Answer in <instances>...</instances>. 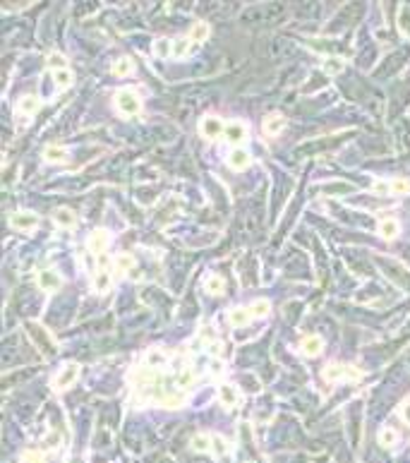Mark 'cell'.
<instances>
[{"label":"cell","mask_w":410,"mask_h":463,"mask_svg":"<svg viewBox=\"0 0 410 463\" xmlns=\"http://www.w3.org/2000/svg\"><path fill=\"white\" fill-rule=\"evenodd\" d=\"M48 65L53 67V72L58 70H67V60H65L63 53H51L48 55Z\"/></svg>","instance_id":"cell-23"},{"label":"cell","mask_w":410,"mask_h":463,"mask_svg":"<svg viewBox=\"0 0 410 463\" xmlns=\"http://www.w3.org/2000/svg\"><path fill=\"white\" fill-rule=\"evenodd\" d=\"M271 310V305H269V300H257V303H252V307H250V312H252V317H264V314Z\"/></svg>","instance_id":"cell-29"},{"label":"cell","mask_w":410,"mask_h":463,"mask_svg":"<svg viewBox=\"0 0 410 463\" xmlns=\"http://www.w3.org/2000/svg\"><path fill=\"white\" fill-rule=\"evenodd\" d=\"M10 226L17 228V230H34L39 226V216L32 212H17L10 216Z\"/></svg>","instance_id":"cell-4"},{"label":"cell","mask_w":410,"mask_h":463,"mask_svg":"<svg viewBox=\"0 0 410 463\" xmlns=\"http://www.w3.org/2000/svg\"><path fill=\"white\" fill-rule=\"evenodd\" d=\"M223 132H226V140H228L230 144H240V142L247 137V130H245L243 123H228Z\"/></svg>","instance_id":"cell-12"},{"label":"cell","mask_w":410,"mask_h":463,"mask_svg":"<svg viewBox=\"0 0 410 463\" xmlns=\"http://www.w3.org/2000/svg\"><path fill=\"white\" fill-rule=\"evenodd\" d=\"M223 130H226V125H223L221 118H216V115H206V118L199 123V132H202V137H206V140H216Z\"/></svg>","instance_id":"cell-5"},{"label":"cell","mask_w":410,"mask_h":463,"mask_svg":"<svg viewBox=\"0 0 410 463\" xmlns=\"http://www.w3.org/2000/svg\"><path fill=\"white\" fill-rule=\"evenodd\" d=\"M228 319L233 327H245V324L252 319V312H250V307H235V310H230Z\"/></svg>","instance_id":"cell-14"},{"label":"cell","mask_w":410,"mask_h":463,"mask_svg":"<svg viewBox=\"0 0 410 463\" xmlns=\"http://www.w3.org/2000/svg\"><path fill=\"white\" fill-rule=\"evenodd\" d=\"M223 288H226V281H223L219 274H216V276H209V279H206V291H209V293H213V295H221Z\"/></svg>","instance_id":"cell-19"},{"label":"cell","mask_w":410,"mask_h":463,"mask_svg":"<svg viewBox=\"0 0 410 463\" xmlns=\"http://www.w3.org/2000/svg\"><path fill=\"white\" fill-rule=\"evenodd\" d=\"M398 29L403 36H410V5H403L398 10Z\"/></svg>","instance_id":"cell-17"},{"label":"cell","mask_w":410,"mask_h":463,"mask_svg":"<svg viewBox=\"0 0 410 463\" xmlns=\"http://www.w3.org/2000/svg\"><path fill=\"white\" fill-rule=\"evenodd\" d=\"M41 106V101L36 99V96H24L22 101H19V106H17V110L19 113H36Z\"/></svg>","instance_id":"cell-18"},{"label":"cell","mask_w":410,"mask_h":463,"mask_svg":"<svg viewBox=\"0 0 410 463\" xmlns=\"http://www.w3.org/2000/svg\"><path fill=\"white\" fill-rule=\"evenodd\" d=\"M374 190H377V192H389V190H391V185H389V182H384V180H379V182H374Z\"/></svg>","instance_id":"cell-35"},{"label":"cell","mask_w":410,"mask_h":463,"mask_svg":"<svg viewBox=\"0 0 410 463\" xmlns=\"http://www.w3.org/2000/svg\"><path fill=\"white\" fill-rule=\"evenodd\" d=\"M79 377V367L75 365V362H70V365H65L63 369H60V375L56 377V386L58 389H67L70 384H75Z\"/></svg>","instance_id":"cell-7"},{"label":"cell","mask_w":410,"mask_h":463,"mask_svg":"<svg viewBox=\"0 0 410 463\" xmlns=\"http://www.w3.org/2000/svg\"><path fill=\"white\" fill-rule=\"evenodd\" d=\"M250 164H252V156H250L245 149H235L228 156V166L230 168H235V171H245Z\"/></svg>","instance_id":"cell-11"},{"label":"cell","mask_w":410,"mask_h":463,"mask_svg":"<svg viewBox=\"0 0 410 463\" xmlns=\"http://www.w3.org/2000/svg\"><path fill=\"white\" fill-rule=\"evenodd\" d=\"M87 247L94 252V254H103L106 247H108V233H106V230H94L87 240Z\"/></svg>","instance_id":"cell-8"},{"label":"cell","mask_w":410,"mask_h":463,"mask_svg":"<svg viewBox=\"0 0 410 463\" xmlns=\"http://www.w3.org/2000/svg\"><path fill=\"white\" fill-rule=\"evenodd\" d=\"M221 401L223 403H226V406H235V401H237V393H235V389H233V386L230 384H223L221 386Z\"/></svg>","instance_id":"cell-25"},{"label":"cell","mask_w":410,"mask_h":463,"mask_svg":"<svg viewBox=\"0 0 410 463\" xmlns=\"http://www.w3.org/2000/svg\"><path fill=\"white\" fill-rule=\"evenodd\" d=\"M264 132L267 134H271V137H276L278 132H281V130H283L285 127V118L283 115H281V113H274V115H267V118H264Z\"/></svg>","instance_id":"cell-9"},{"label":"cell","mask_w":410,"mask_h":463,"mask_svg":"<svg viewBox=\"0 0 410 463\" xmlns=\"http://www.w3.org/2000/svg\"><path fill=\"white\" fill-rule=\"evenodd\" d=\"M300 348H302L305 355H319L324 348V338L322 336H305L302 343H300Z\"/></svg>","instance_id":"cell-13"},{"label":"cell","mask_w":410,"mask_h":463,"mask_svg":"<svg viewBox=\"0 0 410 463\" xmlns=\"http://www.w3.org/2000/svg\"><path fill=\"white\" fill-rule=\"evenodd\" d=\"M113 72H115L118 77H125V75H130V72H132V60H130V58H120L118 63L113 65Z\"/></svg>","instance_id":"cell-24"},{"label":"cell","mask_w":410,"mask_h":463,"mask_svg":"<svg viewBox=\"0 0 410 463\" xmlns=\"http://www.w3.org/2000/svg\"><path fill=\"white\" fill-rule=\"evenodd\" d=\"M53 77H56V84L60 86V89H67V86L72 84V72L70 70H58V72H53Z\"/></svg>","instance_id":"cell-27"},{"label":"cell","mask_w":410,"mask_h":463,"mask_svg":"<svg viewBox=\"0 0 410 463\" xmlns=\"http://www.w3.org/2000/svg\"><path fill=\"white\" fill-rule=\"evenodd\" d=\"M195 449H199V451L206 449V437H197V439H195Z\"/></svg>","instance_id":"cell-37"},{"label":"cell","mask_w":410,"mask_h":463,"mask_svg":"<svg viewBox=\"0 0 410 463\" xmlns=\"http://www.w3.org/2000/svg\"><path fill=\"white\" fill-rule=\"evenodd\" d=\"M43 156H46V161H51V164H58V161H63L65 158V151L60 149V147H46V151H43Z\"/></svg>","instance_id":"cell-26"},{"label":"cell","mask_w":410,"mask_h":463,"mask_svg":"<svg viewBox=\"0 0 410 463\" xmlns=\"http://www.w3.org/2000/svg\"><path fill=\"white\" fill-rule=\"evenodd\" d=\"M202 338H206V341H211V338H213V334L209 331V327H204V329H202Z\"/></svg>","instance_id":"cell-38"},{"label":"cell","mask_w":410,"mask_h":463,"mask_svg":"<svg viewBox=\"0 0 410 463\" xmlns=\"http://www.w3.org/2000/svg\"><path fill=\"white\" fill-rule=\"evenodd\" d=\"M206 36H209V24H204V22H197L192 27V32H189V39L192 41H206Z\"/></svg>","instance_id":"cell-21"},{"label":"cell","mask_w":410,"mask_h":463,"mask_svg":"<svg viewBox=\"0 0 410 463\" xmlns=\"http://www.w3.org/2000/svg\"><path fill=\"white\" fill-rule=\"evenodd\" d=\"M115 106L123 115H137L139 108H142V101H139V96L134 89H120L118 94H115Z\"/></svg>","instance_id":"cell-1"},{"label":"cell","mask_w":410,"mask_h":463,"mask_svg":"<svg viewBox=\"0 0 410 463\" xmlns=\"http://www.w3.org/2000/svg\"><path fill=\"white\" fill-rule=\"evenodd\" d=\"M379 236L387 238V240H394L398 233H401V226H398V221L396 219H381L379 221Z\"/></svg>","instance_id":"cell-10"},{"label":"cell","mask_w":410,"mask_h":463,"mask_svg":"<svg viewBox=\"0 0 410 463\" xmlns=\"http://www.w3.org/2000/svg\"><path fill=\"white\" fill-rule=\"evenodd\" d=\"M39 286H41V291L53 293L63 286V279H60V274H56L53 269H43V271H39Z\"/></svg>","instance_id":"cell-6"},{"label":"cell","mask_w":410,"mask_h":463,"mask_svg":"<svg viewBox=\"0 0 410 463\" xmlns=\"http://www.w3.org/2000/svg\"><path fill=\"white\" fill-rule=\"evenodd\" d=\"M53 219H56V223L60 228H72L75 223H77V216H75L70 209H58V212L53 214Z\"/></svg>","instance_id":"cell-16"},{"label":"cell","mask_w":410,"mask_h":463,"mask_svg":"<svg viewBox=\"0 0 410 463\" xmlns=\"http://www.w3.org/2000/svg\"><path fill=\"white\" fill-rule=\"evenodd\" d=\"M111 283H113L111 271H108V269H101V271L94 276V291L96 293H106L108 288H111Z\"/></svg>","instance_id":"cell-15"},{"label":"cell","mask_w":410,"mask_h":463,"mask_svg":"<svg viewBox=\"0 0 410 463\" xmlns=\"http://www.w3.org/2000/svg\"><path fill=\"white\" fill-rule=\"evenodd\" d=\"M401 415H403V418H405V420L410 423V401H405V403L401 406Z\"/></svg>","instance_id":"cell-36"},{"label":"cell","mask_w":410,"mask_h":463,"mask_svg":"<svg viewBox=\"0 0 410 463\" xmlns=\"http://www.w3.org/2000/svg\"><path fill=\"white\" fill-rule=\"evenodd\" d=\"M360 379V372L353 367H348V365H326L324 369V379H329V382H336V379Z\"/></svg>","instance_id":"cell-3"},{"label":"cell","mask_w":410,"mask_h":463,"mask_svg":"<svg viewBox=\"0 0 410 463\" xmlns=\"http://www.w3.org/2000/svg\"><path fill=\"white\" fill-rule=\"evenodd\" d=\"M147 360H149L151 365H161V362L166 360V355L161 353V351H151V353L147 355Z\"/></svg>","instance_id":"cell-33"},{"label":"cell","mask_w":410,"mask_h":463,"mask_svg":"<svg viewBox=\"0 0 410 463\" xmlns=\"http://www.w3.org/2000/svg\"><path fill=\"white\" fill-rule=\"evenodd\" d=\"M189 51V39H175L173 41V58H182Z\"/></svg>","instance_id":"cell-28"},{"label":"cell","mask_w":410,"mask_h":463,"mask_svg":"<svg viewBox=\"0 0 410 463\" xmlns=\"http://www.w3.org/2000/svg\"><path fill=\"white\" fill-rule=\"evenodd\" d=\"M115 267H118L120 271H132V269H134V259L130 257V254H120V257L115 259Z\"/></svg>","instance_id":"cell-30"},{"label":"cell","mask_w":410,"mask_h":463,"mask_svg":"<svg viewBox=\"0 0 410 463\" xmlns=\"http://www.w3.org/2000/svg\"><path fill=\"white\" fill-rule=\"evenodd\" d=\"M343 67H346V63H343L341 58H329V60L324 63V72H326V75H339V72H343Z\"/></svg>","instance_id":"cell-22"},{"label":"cell","mask_w":410,"mask_h":463,"mask_svg":"<svg viewBox=\"0 0 410 463\" xmlns=\"http://www.w3.org/2000/svg\"><path fill=\"white\" fill-rule=\"evenodd\" d=\"M27 331H29V336L34 338V343L39 345L41 351H43V353L46 355H53L56 353V343H53V338L48 336V331L46 329H41L39 324H27Z\"/></svg>","instance_id":"cell-2"},{"label":"cell","mask_w":410,"mask_h":463,"mask_svg":"<svg viewBox=\"0 0 410 463\" xmlns=\"http://www.w3.org/2000/svg\"><path fill=\"white\" fill-rule=\"evenodd\" d=\"M154 53L158 55V58H168V55H173V41L168 39H161L154 43Z\"/></svg>","instance_id":"cell-20"},{"label":"cell","mask_w":410,"mask_h":463,"mask_svg":"<svg viewBox=\"0 0 410 463\" xmlns=\"http://www.w3.org/2000/svg\"><path fill=\"white\" fill-rule=\"evenodd\" d=\"M379 442H381L384 447H391V444L396 442V432L394 430H381L379 432Z\"/></svg>","instance_id":"cell-31"},{"label":"cell","mask_w":410,"mask_h":463,"mask_svg":"<svg viewBox=\"0 0 410 463\" xmlns=\"http://www.w3.org/2000/svg\"><path fill=\"white\" fill-rule=\"evenodd\" d=\"M192 377H195V375H192V369H185V372H182L180 377H178V382H180L182 386H187L189 382H192Z\"/></svg>","instance_id":"cell-34"},{"label":"cell","mask_w":410,"mask_h":463,"mask_svg":"<svg viewBox=\"0 0 410 463\" xmlns=\"http://www.w3.org/2000/svg\"><path fill=\"white\" fill-rule=\"evenodd\" d=\"M391 190H394V192H398V195H403V192H408V190H410V182L403 180V178H396V180L391 182Z\"/></svg>","instance_id":"cell-32"}]
</instances>
